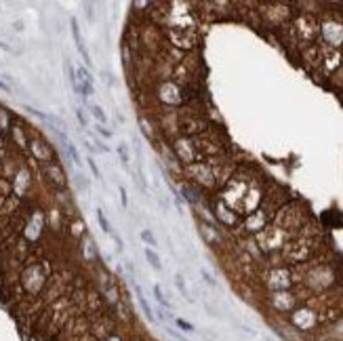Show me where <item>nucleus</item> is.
<instances>
[{
  "instance_id": "obj_1",
  "label": "nucleus",
  "mask_w": 343,
  "mask_h": 341,
  "mask_svg": "<svg viewBox=\"0 0 343 341\" xmlns=\"http://www.w3.org/2000/svg\"><path fill=\"white\" fill-rule=\"evenodd\" d=\"M76 78H78V95H82V99L86 97H91L93 95V76H91V72L84 68V65H78V72H76Z\"/></svg>"
},
{
  "instance_id": "obj_2",
  "label": "nucleus",
  "mask_w": 343,
  "mask_h": 341,
  "mask_svg": "<svg viewBox=\"0 0 343 341\" xmlns=\"http://www.w3.org/2000/svg\"><path fill=\"white\" fill-rule=\"evenodd\" d=\"M72 34H74V40H76V46H78V51H80V55H82V59L86 61V65H91V57H89V53H86L84 49V40L82 36H80V30H78V21L76 19H72Z\"/></svg>"
},
{
  "instance_id": "obj_3",
  "label": "nucleus",
  "mask_w": 343,
  "mask_h": 341,
  "mask_svg": "<svg viewBox=\"0 0 343 341\" xmlns=\"http://www.w3.org/2000/svg\"><path fill=\"white\" fill-rule=\"evenodd\" d=\"M135 291H137V299H139V305H141V310L145 312V318L150 320V322H154L156 320V316H154V310H152V305H150V301L143 297V293H141V289L139 286H135Z\"/></svg>"
},
{
  "instance_id": "obj_4",
  "label": "nucleus",
  "mask_w": 343,
  "mask_h": 341,
  "mask_svg": "<svg viewBox=\"0 0 343 341\" xmlns=\"http://www.w3.org/2000/svg\"><path fill=\"white\" fill-rule=\"evenodd\" d=\"M143 255H145V259H147V261H150V265H152V267H154V270H156V272H160V270H162V261H160L158 253L154 251V249H150V246H145Z\"/></svg>"
},
{
  "instance_id": "obj_5",
  "label": "nucleus",
  "mask_w": 343,
  "mask_h": 341,
  "mask_svg": "<svg viewBox=\"0 0 343 341\" xmlns=\"http://www.w3.org/2000/svg\"><path fill=\"white\" fill-rule=\"evenodd\" d=\"M139 236H141V240H143V242H147V246H150V249L158 246V240H156V236H154L152 230H141Z\"/></svg>"
},
{
  "instance_id": "obj_6",
  "label": "nucleus",
  "mask_w": 343,
  "mask_h": 341,
  "mask_svg": "<svg viewBox=\"0 0 343 341\" xmlns=\"http://www.w3.org/2000/svg\"><path fill=\"white\" fill-rule=\"evenodd\" d=\"M89 110H91V114H93V118L97 120V124H105V122H107L105 112L99 108V105H89Z\"/></svg>"
},
{
  "instance_id": "obj_7",
  "label": "nucleus",
  "mask_w": 343,
  "mask_h": 341,
  "mask_svg": "<svg viewBox=\"0 0 343 341\" xmlns=\"http://www.w3.org/2000/svg\"><path fill=\"white\" fill-rule=\"evenodd\" d=\"M154 297H156V301L160 303V307H164V310H171L169 299H166V297L162 295V291H160V286H158V284H154Z\"/></svg>"
},
{
  "instance_id": "obj_8",
  "label": "nucleus",
  "mask_w": 343,
  "mask_h": 341,
  "mask_svg": "<svg viewBox=\"0 0 343 341\" xmlns=\"http://www.w3.org/2000/svg\"><path fill=\"white\" fill-rule=\"evenodd\" d=\"M175 286H177V289L183 293V297L187 299V301H192V297H190V291H187V286H185V282H183V276H175Z\"/></svg>"
},
{
  "instance_id": "obj_9",
  "label": "nucleus",
  "mask_w": 343,
  "mask_h": 341,
  "mask_svg": "<svg viewBox=\"0 0 343 341\" xmlns=\"http://www.w3.org/2000/svg\"><path fill=\"white\" fill-rule=\"evenodd\" d=\"M97 221H99V225H101L103 232H107V234L112 232V227H110V223H107V219H105V215H103L101 209H97Z\"/></svg>"
},
{
  "instance_id": "obj_10",
  "label": "nucleus",
  "mask_w": 343,
  "mask_h": 341,
  "mask_svg": "<svg viewBox=\"0 0 343 341\" xmlns=\"http://www.w3.org/2000/svg\"><path fill=\"white\" fill-rule=\"evenodd\" d=\"M175 324L179 326V329H183L185 333H192L194 331V324H190L187 320H183V318H175Z\"/></svg>"
},
{
  "instance_id": "obj_11",
  "label": "nucleus",
  "mask_w": 343,
  "mask_h": 341,
  "mask_svg": "<svg viewBox=\"0 0 343 341\" xmlns=\"http://www.w3.org/2000/svg\"><path fill=\"white\" fill-rule=\"evenodd\" d=\"M86 162H89V169H91V173L95 175V179H101V173H99V169H97V164H95V160H93L91 156L86 158Z\"/></svg>"
},
{
  "instance_id": "obj_12",
  "label": "nucleus",
  "mask_w": 343,
  "mask_h": 341,
  "mask_svg": "<svg viewBox=\"0 0 343 341\" xmlns=\"http://www.w3.org/2000/svg\"><path fill=\"white\" fill-rule=\"evenodd\" d=\"M118 154H120V158H122V162L129 164V152H126V143L124 141L118 145Z\"/></svg>"
},
{
  "instance_id": "obj_13",
  "label": "nucleus",
  "mask_w": 343,
  "mask_h": 341,
  "mask_svg": "<svg viewBox=\"0 0 343 341\" xmlns=\"http://www.w3.org/2000/svg\"><path fill=\"white\" fill-rule=\"evenodd\" d=\"M200 274H202V278L206 280V284H208V286H217V280H215V278L211 276V274H208V272L204 270V267H200Z\"/></svg>"
},
{
  "instance_id": "obj_14",
  "label": "nucleus",
  "mask_w": 343,
  "mask_h": 341,
  "mask_svg": "<svg viewBox=\"0 0 343 341\" xmlns=\"http://www.w3.org/2000/svg\"><path fill=\"white\" fill-rule=\"evenodd\" d=\"M120 202H122V206H124V209H126V206H129V198H126V188H124V185H120Z\"/></svg>"
},
{
  "instance_id": "obj_15",
  "label": "nucleus",
  "mask_w": 343,
  "mask_h": 341,
  "mask_svg": "<svg viewBox=\"0 0 343 341\" xmlns=\"http://www.w3.org/2000/svg\"><path fill=\"white\" fill-rule=\"evenodd\" d=\"M95 129H97V133H99V135H101V137H105V139H110V137H112V131H107L103 124H97Z\"/></svg>"
},
{
  "instance_id": "obj_16",
  "label": "nucleus",
  "mask_w": 343,
  "mask_h": 341,
  "mask_svg": "<svg viewBox=\"0 0 343 341\" xmlns=\"http://www.w3.org/2000/svg\"><path fill=\"white\" fill-rule=\"evenodd\" d=\"M166 333H169V335H173V337L177 339V341H190V339H187L185 335H181V333H177V331H173V329H169V326H166Z\"/></svg>"
},
{
  "instance_id": "obj_17",
  "label": "nucleus",
  "mask_w": 343,
  "mask_h": 341,
  "mask_svg": "<svg viewBox=\"0 0 343 341\" xmlns=\"http://www.w3.org/2000/svg\"><path fill=\"white\" fill-rule=\"evenodd\" d=\"M76 118L80 120V124L86 126V118H84V112H82V108H76Z\"/></svg>"
},
{
  "instance_id": "obj_18",
  "label": "nucleus",
  "mask_w": 343,
  "mask_h": 341,
  "mask_svg": "<svg viewBox=\"0 0 343 341\" xmlns=\"http://www.w3.org/2000/svg\"><path fill=\"white\" fill-rule=\"evenodd\" d=\"M158 314H160V318H162V322H169V320H171V314H169V310H160Z\"/></svg>"
},
{
  "instance_id": "obj_19",
  "label": "nucleus",
  "mask_w": 343,
  "mask_h": 341,
  "mask_svg": "<svg viewBox=\"0 0 343 341\" xmlns=\"http://www.w3.org/2000/svg\"><path fill=\"white\" fill-rule=\"evenodd\" d=\"M0 89H2V91H9V86H6V84L2 82V80H0Z\"/></svg>"
}]
</instances>
